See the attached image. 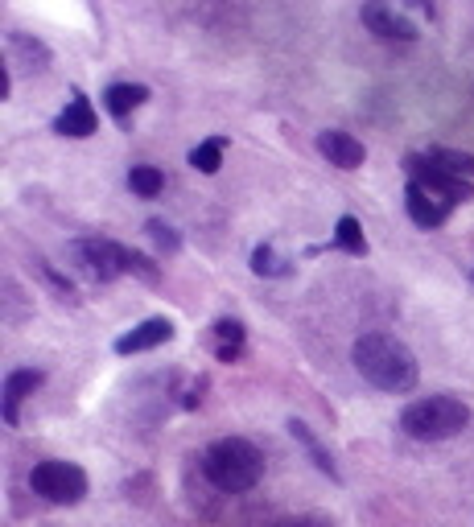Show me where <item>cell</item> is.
Segmentation results:
<instances>
[{"instance_id":"6da1fadb","label":"cell","mask_w":474,"mask_h":527,"mask_svg":"<svg viewBox=\"0 0 474 527\" xmlns=\"http://www.w3.org/2000/svg\"><path fill=\"white\" fill-rule=\"evenodd\" d=\"M351 359H355V371L371 383V388L392 392V396L413 392V388H417V379H421V363H417L413 350L404 346L400 338L380 334V330H376V334L355 338Z\"/></svg>"},{"instance_id":"7a4b0ae2","label":"cell","mask_w":474,"mask_h":527,"mask_svg":"<svg viewBox=\"0 0 474 527\" xmlns=\"http://www.w3.org/2000/svg\"><path fill=\"white\" fill-rule=\"evenodd\" d=\"M202 474L223 495H248L264 478V453L244 437H219L202 449Z\"/></svg>"},{"instance_id":"3957f363","label":"cell","mask_w":474,"mask_h":527,"mask_svg":"<svg viewBox=\"0 0 474 527\" xmlns=\"http://www.w3.org/2000/svg\"><path fill=\"white\" fill-rule=\"evenodd\" d=\"M470 425V408L458 396H429L400 412V429L413 441H450Z\"/></svg>"},{"instance_id":"277c9868","label":"cell","mask_w":474,"mask_h":527,"mask_svg":"<svg viewBox=\"0 0 474 527\" xmlns=\"http://www.w3.org/2000/svg\"><path fill=\"white\" fill-rule=\"evenodd\" d=\"M29 486H33V495H42L54 507H75L87 495V470L75 462L50 458V462H38L29 470Z\"/></svg>"},{"instance_id":"5b68a950","label":"cell","mask_w":474,"mask_h":527,"mask_svg":"<svg viewBox=\"0 0 474 527\" xmlns=\"http://www.w3.org/2000/svg\"><path fill=\"white\" fill-rule=\"evenodd\" d=\"M404 169H409L413 186H421V190L433 194V198H442L446 206H458V202H470V198H474V182H462V178H454V173L437 169L425 153L404 157Z\"/></svg>"},{"instance_id":"8992f818","label":"cell","mask_w":474,"mask_h":527,"mask_svg":"<svg viewBox=\"0 0 474 527\" xmlns=\"http://www.w3.org/2000/svg\"><path fill=\"white\" fill-rule=\"evenodd\" d=\"M75 260L87 268V276H95L99 285H112L116 276H124V260H128V248L116 239H104V235H91V239H75L71 243Z\"/></svg>"},{"instance_id":"52a82bcc","label":"cell","mask_w":474,"mask_h":527,"mask_svg":"<svg viewBox=\"0 0 474 527\" xmlns=\"http://www.w3.org/2000/svg\"><path fill=\"white\" fill-rule=\"evenodd\" d=\"M363 25L376 33V38H384V42H417V25L404 17V13H396L392 5H363Z\"/></svg>"},{"instance_id":"ba28073f","label":"cell","mask_w":474,"mask_h":527,"mask_svg":"<svg viewBox=\"0 0 474 527\" xmlns=\"http://www.w3.org/2000/svg\"><path fill=\"white\" fill-rule=\"evenodd\" d=\"M318 153L338 165V169H359L367 161V149H363V140H355L351 132H338V128H326L318 132Z\"/></svg>"},{"instance_id":"9c48e42d","label":"cell","mask_w":474,"mask_h":527,"mask_svg":"<svg viewBox=\"0 0 474 527\" xmlns=\"http://www.w3.org/2000/svg\"><path fill=\"white\" fill-rule=\"evenodd\" d=\"M169 338H174V322H169V318H149V322L132 326L128 334L116 338V355H141V350L165 346Z\"/></svg>"},{"instance_id":"30bf717a","label":"cell","mask_w":474,"mask_h":527,"mask_svg":"<svg viewBox=\"0 0 474 527\" xmlns=\"http://www.w3.org/2000/svg\"><path fill=\"white\" fill-rule=\"evenodd\" d=\"M42 383H46V371H33V367H21V371H9L5 375V396H0V400H5V425H13L17 429V408H21V400H29L33 392H38L42 388Z\"/></svg>"},{"instance_id":"8fae6325","label":"cell","mask_w":474,"mask_h":527,"mask_svg":"<svg viewBox=\"0 0 474 527\" xmlns=\"http://www.w3.org/2000/svg\"><path fill=\"white\" fill-rule=\"evenodd\" d=\"M404 206H409V219H413L417 227H425V231H437V227L450 219V210H454V206H446L442 198L425 194V190L413 186V182H409V190H404Z\"/></svg>"},{"instance_id":"7c38bea8","label":"cell","mask_w":474,"mask_h":527,"mask_svg":"<svg viewBox=\"0 0 474 527\" xmlns=\"http://www.w3.org/2000/svg\"><path fill=\"white\" fill-rule=\"evenodd\" d=\"M54 132H58V136H75V140L95 136V132H99V120H95L91 99H87V95H75L71 103H66V108L58 112V120H54Z\"/></svg>"},{"instance_id":"4fadbf2b","label":"cell","mask_w":474,"mask_h":527,"mask_svg":"<svg viewBox=\"0 0 474 527\" xmlns=\"http://www.w3.org/2000/svg\"><path fill=\"white\" fill-rule=\"evenodd\" d=\"M145 99H149V87H145V83H112V87L104 91V108H108L116 120H128Z\"/></svg>"},{"instance_id":"5bb4252c","label":"cell","mask_w":474,"mask_h":527,"mask_svg":"<svg viewBox=\"0 0 474 527\" xmlns=\"http://www.w3.org/2000/svg\"><path fill=\"white\" fill-rule=\"evenodd\" d=\"M211 334H215V355H219V363H235V359L244 355V338H248L244 322H235V318H219Z\"/></svg>"},{"instance_id":"9a60e30c","label":"cell","mask_w":474,"mask_h":527,"mask_svg":"<svg viewBox=\"0 0 474 527\" xmlns=\"http://www.w3.org/2000/svg\"><path fill=\"white\" fill-rule=\"evenodd\" d=\"M289 433H293V441L301 445V449H306L310 453V462L330 478V482H338V466H334V458H330V453L322 449V441L310 433V425H306V420H289Z\"/></svg>"},{"instance_id":"2e32d148","label":"cell","mask_w":474,"mask_h":527,"mask_svg":"<svg viewBox=\"0 0 474 527\" xmlns=\"http://www.w3.org/2000/svg\"><path fill=\"white\" fill-rule=\"evenodd\" d=\"M425 157H429L437 169L454 173V178H462V182H474V153H458V149H429Z\"/></svg>"},{"instance_id":"e0dca14e","label":"cell","mask_w":474,"mask_h":527,"mask_svg":"<svg viewBox=\"0 0 474 527\" xmlns=\"http://www.w3.org/2000/svg\"><path fill=\"white\" fill-rule=\"evenodd\" d=\"M128 190L137 198H157L165 190V173L157 165H132L128 169Z\"/></svg>"},{"instance_id":"ac0fdd59","label":"cell","mask_w":474,"mask_h":527,"mask_svg":"<svg viewBox=\"0 0 474 527\" xmlns=\"http://www.w3.org/2000/svg\"><path fill=\"white\" fill-rule=\"evenodd\" d=\"M330 248H343V252H351V256H367V239H363V227H359L355 215H343V219H338Z\"/></svg>"},{"instance_id":"d6986e66","label":"cell","mask_w":474,"mask_h":527,"mask_svg":"<svg viewBox=\"0 0 474 527\" xmlns=\"http://www.w3.org/2000/svg\"><path fill=\"white\" fill-rule=\"evenodd\" d=\"M9 50L29 66V70H46L50 66V50L42 42H29L25 33H9Z\"/></svg>"},{"instance_id":"ffe728a7","label":"cell","mask_w":474,"mask_h":527,"mask_svg":"<svg viewBox=\"0 0 474 527\" xmlns=\"http://www.w3.org/2000/svg\"><path fill=\"white\" fill-rule=\"evenodd\" d=\"M223 153H227V140H223V136H211V140H202V145L190 153V165H194L198 173H219Z\"/></svg>"},{"instance_id":"44dd1931","label":"cell","mask_w":474,"mask_h":527,"mask_svg":"<svg viewBox=\"0 0 474 527\" xmlns=\"http://www.w3.org/2000/svg\"><path fill=\"white\" fill-rule=\"evenodd\" d=\"M252 272L256 276H289V260L277 256L273 243H260V248L252 252Z\"/></svg>"},{"instance_id":"7402d4cb","label":"cell","mask_w":474,"mask_h":527,"mask_svg":"<svg viewBox=\"0 0 474 527\" xmlns=\"http://www.w3.org/2000/svg\"><path fill=\"white\" fill-rule=\"evenodd\" d=\"M145 231H149V239L157 243V248H161L165 256H174V252L182 248V239H178V231L169 227V223H161V219H149V223H145Z\"/></svg>"},{"instance_id":"603a6c76","label":"cell","mask_w":474,"mask_h":527,"mask_svg":"<svg viewBox=\"0 0 474 527\" xmlns=\"http://www.w3.org/2000/svg\"><path fill=\"white\" fill-rule=\"evenodd\" d=\"M124 268L132 272V276H141L145 280V285H157V280H161V268L149 260V256H141V252H132L128 248V260H124Z\"/></svg>"},{"instance_id":"cb8c5ba5","label":"cell","mask_w":474,"mask_h":527,"mask_svg":"<svg viewBox=\"0 0 474 527\" xmlns=\"http://www.w3.org/2000/svg\"><path fill=\"white\" fill-rule=\"evenodd\" d=\"M273 527H326V523H318V519H281Z\"/></svg>"},{"instance_id":"d4e9b609","label":"cell","mask_w":474,"mask_h":527,"mask_svg":"<svg viewBox=\"0 0 474 527\" xmlns=\"http://www.w3.org/2000/svg\"><path fill=\"white\" fill-rule=\"evenodd\" d=\"M9 91H13V75H9V66L0 70V99H9Z\"/></svg>"}]
</instances>
